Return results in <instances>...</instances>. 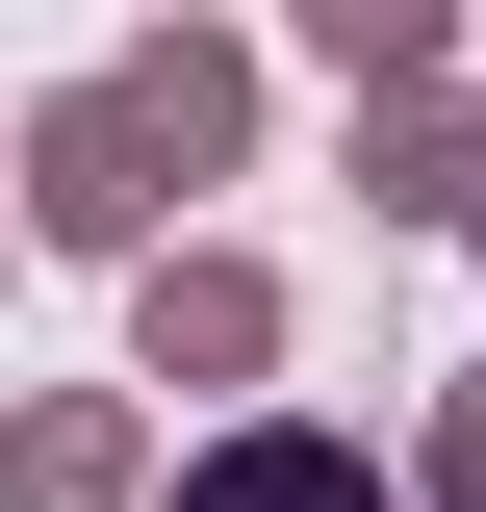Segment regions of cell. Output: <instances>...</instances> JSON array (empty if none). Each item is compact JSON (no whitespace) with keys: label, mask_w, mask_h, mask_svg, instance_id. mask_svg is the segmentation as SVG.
Listing matches in <instances>:
<instances>
[{"label":"cell","mask_w":486,"mask_h":512,"mask_svg":"<svg viewBox=\"0 0 486 512\" xmlns=\"http://www.w3.org/2000/svg\"><path fill=\"white\" fill-rule=\"evenodd\" d=\"M180 512H384V461L359 436H231V461H180Z\"/></svg>","instance_id":"obj_1"},{"label":"cell","mask_w":486,"mask_h":512,"mask_svg":"<svg viewBox=\"0 0 486 512\" xmlns=\"http://www.w3.org/2000/svg\"><path fill=\"white\" fill-rule=\"evenodd\" d=\"M307 26H333V52H410V26H435V0H307Z\"/></svg>","instance_id":"obj_2"}]
</instances>
